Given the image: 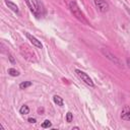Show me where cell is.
<instances>
[{
  "label": "cell",
  "mask_w": 130,
  "mask_h": 130,
  "mask_svg": "<svg viewBox=\"0 0 130 130\" xmlns=\"http://www.w3.org/2000/svg\"><path fill=\"white\" fill-rule=\"evenodd\" d=\"M69 8H70L71 12L73 13V15H74L77 19L80 20V21H81V22H83V23H85V24H88L87 20L85 19V17H84V15H83V13L81 12V10L79 9L78 5L76 4V2H75V1H71V2L69 3Z\"/></svg>",
  "instance_id": "obj_1"
},
{
  "label": "cell",
  "mask_w": 130,
  "mask_h": 130,
  "mask_svg": "<svg viewBox=\"0 0 130 130\" xmlns=\"http://www.w3.org/2000/svg\"><path fill=\"white\" fill-rule=\"evenodd\" d=\"M75 73L77 74V76H78L84 83H86V84L89 85L90 87H94V86H95V84H94L92 78H90V77H89L85 72H83V71H81V70H79V69H75Z\"/></svg>",
  "instance_id": "obj_2"
},
{
  "label": "cell",
  "mask_w": 130,
  "mask_h": 130,
  "mask_svg": "<svg viewBox=\"0 0 130 130\" xmlns=\"http://www.w3.org/2000/svg\"><path fill=\"white\" fill-rule=\"evenodd\" d=\"M101 52H102V54L105 56V57H107L110 61H112V62H114L115 64H117V65H121V62H120V60L117 58L112 52H110L108 49H105V48H103L102 50H101Z\"/></svg>",
  "instance_id": "obj_3"
},
{
  "label": "cell",
  "mask_w": 130,
  "mask_h": 130,
  "mask_svg": "<svg viewBox=\"0 0 130 130\" xmlns=\"http://www.w3.org/2000/svg\"><path fill=\"white\" fill-rule=\"evenodd\" d=\"M96 7L101 11V12H106L109 10V4L105 0H94Z\"/></svg>",
  "instance_id": "obj_4"
},
{
  "label": "cell",
  "mask_w": 130,
  "mask_h": 130,
  "mask_svg": "<svg viewBox=\"0 0 130 130\" xmlns=\"http://www.w3.org/2000/svg\"><path fill=\"white\" fill-rule=\"evenodd\" d=\"M25 36H27V38L29 39V41H30L35 47H37V48H39V49H42V48H43L42 43L39 41L36 37H34L33 35H31V34H29V33H25Z\"/></svg>",
  "instance_id": "obj_5"
},
{
  "label": "cell",
  "mask_w": 130,
  "mask_h": 130,
  "mask_svg": "<svg viewBox=\"0 0 130 130\" xmlns=\"http://www.w3.org/2000/svg\"><path fill=\"white\" fill-rule=\"evenodd\" d=\"M121 119L125 121H130V108L125 107L121 113Z\"/></svg>",
  "instance_id": "obj_6"
},
{
  "label": "cell",
  "mask_w": 130,
  "mask_h": 130,
  "mask_svg": "<svg viewBox=\"0 0 130 130\" xmlns=\"http://www.w3.org/2000/svg\"><path fill=\"white\" fill-rule=\"evenodd\" d=\"M5 4L8 6V8H10L13 12H15V13H18L19 12V9L17 7L16 4H14L13 2H11V1H8V0H5Z\"/></svg>",
  "instance_id": "obj_7"
},
{
  "label": "cell",
  "mask_w": 130,
  "mask_h": 130,
  "mask_svg": "<svg viewBox=\"0 0 130 130\" xmlns=\"http://www.w3.org/2000/svg\"><path fill=\"white\" fill-rule=\"evenodd\" d=\"M53 101H54V103L56 104L57 106H60V107H62L63 106V99L61 98V97H59V96H54V98H53Z\"/></svg>",
  "instance_id": "obj_8"
},
{
  "label": "cell",
  "mask_w": 130,
  "mask_h": 130,
  "mask_svg": "<svg viewBox=\"0 0 130 130\" xmlns=\"http://www.w3.org/2000/svg\"><path fill=\"white\" fill-rule=\"evenodd\" d=\"M19 113L22 114V115H27V114L30 113V108H29L28 106L23 105V106H21V108L19 109Z\"/></svg>",
  "instance_id": "obj_9"
},
{
  "label": "cell",
  "mask_w": 130,
  "mask_h": 130,
  "mask_svg": "<svg viewBox=\"0 0 130 130\" xmlns=\"http://www.w3.org/2000/svg\"><path fill=\"white\" fill-rule=\"evenodd\" d=\"M32 84H33L32 81H23V82H21V83L19 84V88H20V89H25L27 87L31 86Z\"/></svg>",
  "instance_id": "obj_10"
},
{
  "label": "cell",
  "mask_w": 130,
  "mask_h": 130,
  "mask_svg": "<svg viewBox=\"0 0 130 130\" xmlns=\"http://www.w3.org/2000/svg\"><path fill=\"white\" fill-rule=\"evenodd\" d=\"M8 74L11 75V76H18L19 72L16 69H14V68H9L8 69Z\"/></svg>",
  "instance_id": "obj_11"
},
{
  "label": "cell",
  "mask_w": 130,
  "mask_h": 130,
  "mask_svg": "<svg viewBox=\"0 0 130 130\" xmlns=\"http://www.w3.org/2000/svg\"><path fill=\"white\" fill-rule=\"evenodd\" d=\"M52 126V123H51V121H49V120H45L43 123H42V127L43 128H50Z\"/></svg>",
  "instance_id": "obj_12"
},
{
  "label": "cell",
  "mask_w": 130,
  "mask_h": 130,
  "mask_svg": "<svg viewBox=\"0 0 130 130\" xmlns=\"http://www.w3.org/2000/svg\"><path fill=\"white\" fill-rule=\"evenodd\" d=\"M72 120H73V114L71 112H68L66 114V121L68 123H70V122H72Z\"/></svg>",
  "instance_id": "obj_13"
},
{
  "label": "cell",
  "mask_w": 130,
  "mask_h": 130,
  "mask_svg": "<svg viewBox=\"0 0 130 130\" xmlns=\"http://www.w3.org/2000/svg\"><path fill=\"white\" fill-rule=\"evenodd\" d=\"M28 121H29V122H30V123H33V124H34V123H36V122H37V121H36V119H35V118H29V119H28Z\"/></svg>",
  "instance_id": "obj_14"
},
{
  "label": "cell",
  "mask_w": 130,
  "mask_h": 130,
  "mask_svg": "<svg viewBox=\"0 0 130 130\" xmlns=\"http://www.w3.org/2000/svg\"><path fill=\"white\" fill-rule=\"evenodd\" d=\"M9 60H10V62H11V63H15V61H14L13 57H12V55H10V54H9Z\"/></svg>",
  "instance_id": "obj_15"
},
{
  "label": "cell",
  "mask_w": 130,
  "mask_h": 130,
  "mask_svg": "<svg viewBox=\"0 0 130 130\" xmlns=\"http://www.w3.org/2000/svg\"><path fill=\"white\" fill-rule=\"evenodd\" d=\"M127 65H128L129 68H130V59H127Z\"/></svg>",
  "instance_id": "obj_16"
},
{
  "label": "cell",
  "mask_w": 130,
  "mask_h": 130,
  "mask_svg": "<svg viewBox=\"0 0 130 130\" xmlns=\"http://www.w3.org/2000/svg\"><path fill=\"white\" fill-rule=\"evenodd\" d=\"M125 8H126V10L129 12V13H130V8H128V7H125Z\"/></svg>",
  "instance_id": "obj_17"
}]
</instances>
